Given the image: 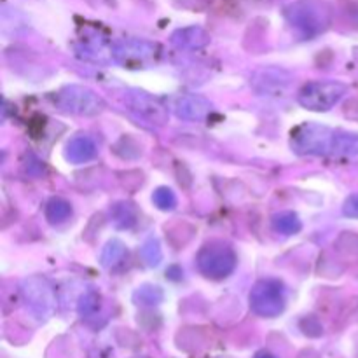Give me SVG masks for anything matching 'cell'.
I'll use <instances>...</instances> for the list:
<instances>
[{
  "instance_id": "obj_1",
  "label": "cell",
  "mask_w": 358,
  "mask_h": 358,
  "mask_svg": "<svg viewBox=\"0 0 358 358\" xmlns=\"http://www.w3.org/2000/svg\"><path fill=\"white\" fill-rule=\"evenodd\" d=\"M287 20L304 35L313 37L329 27L331 16H329L327 7L318 0H301L287 9Z\"/></svg>"
},
{
  "instance_id": "obj_2",
  "label": "cell",
  "mask_w": 358,
  "mask_h": 358,
  "mask_svg": "<svg viewBox=\"0 0 358 358\" xmlns=\"http://www.w3.org/2000/svg\"><path fill=\"white\" fill-rule=\"evenodd\" d=\"M236 262L238 259L233 248L220 241L205 245L196 257L199 271L212 280L227 278L236 268Z\"/></svg>"
},
{
  "instance_id": "obj_3",
  "label": "cell",
  "mask_w": 358,
  "mask_h": 358,
  "mask_svg": "<svg viewBox=\"0 0 358 358\" xmlns=\"http://www.w3.org/2000/svg\"><path fill=\"white\" fill-rule=\"evenodd\" d=\"M345 93L346 86L338 80H315L301 87L297 101L308 110L325 112L338 105Z\"/></svg>"
},
{
  "instance_id": "obj_4",
  "label": "cell",
  "mask_w": 358,
  "mask_h": 358,
  "mask_svg": "<svg viewBox=\"0 0 358 358\" xmlns=\"http://www.w3.org/2000/svg\"><path fill=\"white\" fill-rule=\"evenodd\" d=\"M56 105L66 114L96 115L103 110V100L86 86H69L56 96Z\"/></svg>"
},
{
  "instance_id": "obj_5",
  "label": "cell",
  "mask_w": 358,
  "mask_h": 358,
  "mask_svg": "<svg viewBox=\"0 0 358 358\" xmlns=\"http://www.w3.org/2000/svg\"><path fill=\"white\" fill-rule=\"evenodd\" d=\"M252 310L262 317H276L285 308V290L278 280L266 278L254 285L250 292Z\"/></svg>"
},
{
  "instance_id": "obj_6",
  "label": "cell",
  "mask_w": 358,
  "mask_h": 358,
  "mask_svg": "<svg viewBox=\"0 0 358 358\" xmlns=\"http://www.w3.org/2000/svg\"><path fill=\"white\" fill-rule=\"evenodd\" d=\"M332 129L318 124H304L292 133V147L297 154H322L331 152L332 140H334Z\"/></svg>"
},
{
  "instance_id": "obj_7",
  "label": "cell",
  "mask_w": 358,
  "mask_h": 358,
  "mask_svg": "<svg viewBox=\"0 0 358 358\" xmlns=\"http://www.w3.org/2000/svg\"><path fill=\"white\" fill-rule=\"evenodd\" d=\"M126 107L133 115L140 119V121L150 122L156 126H164L168 122V108L157 100L152 94L145 93L140 90H131L126 93L124 96Z\"/></svg>"
},
{
  "instance_id": "obj_8",
  "label": "cell",
  "mask_w": 358,
  "mask_h": 358,
  "mask_svg": "<svg viewBox=\"0 0 358 358\" xmlns=\"http://www.w3.org/2000/svg\"><path fill=\"white\" fill-rule=\"evenodd\" d=\"M156 55L157 45L154 42L138 41V38L119 42L112 49V56L115 62L129 66V69H136V65H145V63L152 62Z\"/></svg>"
},
{
  "instance_id": "obj_9",
  "label": "cell",
  "mask_w": 358,
  "mask_h": 358,
  "mask_svg": "<svg viewBox=\"0 0 358 358\" xmlns=\"http://www.w3.org/2000/svg\"><path fill=\"white\" fill-rule=\"evenodd\" d=\"M23 297L37 315L51 313L55 308V292L51 283L42 276H30L23 282Z\"/></svg>"
},
{
  "instance_id": "obj_10",
  "label": "cell",
  "mask_w": 358,
  "mask_h": 358,
  "mask_svg": "<svg viewBox=\"0 0 358 358\" xmlns=\"http://www.w3.org/2000/svg\"><path fill=\"white\" fill-rule=\"evenodd\" d=\"M290 77L289 72L278 69H261L252 77V86L262 96H282L289 87Z\"/></svg>"
},
{
  "instance_id": "obj_11",
  "label": "cell",
  "mask_w": 358,
  "mask_h": 358,
  "mask_svg": "<svg viewBox=\"0 0 358 358\" xmlns=\"http://www.w3.org/2000/svg\"><path fill=\"white\" fill-rule=\"evenodd\" d=\"M175 112L185 121H203L212 112V103L201 94H185L175 101Z\"/></svg>"
},
{
  "instance_id": "obj_12",
  "label": "cell",
  "mask_w": 358,
  "mask_h": 358,
  "mask_svg": "<svg viewBox=\"0 0 358 358\" xmlns=\"http://www.w3.org/2000/svg\"><path fill=\"white\" fill-rule=\"evenodd\" d=\"M96 156V143L91 136L77 135L66 143L65 157L73 164H83Z\"/></svg>"
},
{
  "instance_id": "obj_13",
  "label": "cell",
  "mask_w": 358,
  "mask_h": 358,
  "mask_svg": "<svg viewBox=\"0 0 358 358\" xmlns=\"http://www.w3.org/2000/svg\"><path fill=\"white\" fill-rule=\"evenodd\" d=\"M171 42H173L175 48L178 49L194 51V49L205 48V45L208 44L210 35L199 27H187L175 31V34L171 35Z\"/></svg>"
},
{
  "instance_id": "obj_14",
  "label": "cell",
  "mask_w": 358,
  "mask_h": 358,
  "mask_svg": "<svg viewBox=\"0 0 358 358\" xmlns=\"http://www.w3.org/2000/svg\"><path fill=\"white\" fill-rule=\"evenodd\" d=\"M110 219L117 229H129L138 220V212H136L135 205L128 201L115 203L110 208Z\"/></svg>"
},
{
  "instance_id": "obj_15",
  "label": "cell",
  "mask_w": 358,
  "mask_h": 358,
  "mask_svg": "<svg viewBox=\"0 0 358 358\" xmlns=\"http://www.w3.org/2000/svg\"><path fill=\"white\" fill-rule=\"evenodd\" d=\"M332 154L336 156H358V135L357 133L336 131L332 140Z\"/></svg>"
},
{
  "instance_id": "obj_16",
  "label": "cell",
  "mask_w": 358,
  "mask_h": 358,
  "mask_svg": "<svg viewBox=\"0 0 358 358\" xmlns=\"http://www.w3.org/2000/svg\"><path fill=\"white\" fill-rule=\"evenodd\" d=\"M44 213L51 224H63L72 215V205L63 198H51L45 205Z\"/></svg>"
},
{
  "instance_id": "obj_17",
  "label": "cell",
  "mask_w": 358,
  "mask_h": 358,
  "mask_svg": "<svg viewBox=\"0 0 358 358\" xmlns=\"http://www.w3.org/2000/svg\"><path fill=\"white\" fill-rule=\"evenodd\" d=\"M126 254H128V250H126V245L122 243V241L110 240L107 245H105L103 250H101V255H100L101 266L107 269L115 268V266L121 264V262L124 261Z\"/></svg>"
},
{
  "instance_id": "obj_18",
  "label": "cell",
  "mask_w": 358,
  "mask_h": 358,
  "mask_svg": "<svg viewBox=\"0 0 358 358\" xmlns=\"http://www.w3.org/2000/svg\"><path fill=\"white\" fill-rule=\"evenodd\" d=\"M301 227H303V222L294 212H280L273 217V229L280 234L292 236V234L299 233Z\"/></svg>"
},
{
  "instance_id": "obj_19",
  "label": "cell",
  "mask_w": 358,
  "mask_h": 358,
  "mask_svg": "<svg viewBox=\"0 0 358 358\" xmlns=\"http://www.w3.org/2000/svg\"><path fill=\"white\" fill-rule=\"evenodd\" d=\"M140 255H142L143 262H145L147 266H150V268L159 266L161 261H163V250H161L159 241L154 240V238H149V240L142 245V248H140Z\"/></svg>"
},
{
  "instance_id": "obj_20",
  "label": "cell",
  "mask_w": 358,
  "mask_h": 358,
  "mask_svg": "<svg viewBox=\"0 0 358 358\" xmlns=\"http://www.w3.org/2000/svg\"><path fill=\"white\" fill-rule=\"evenodd\" d=\"M163 299V292L156 285H142L135 292V301L140 306H154Z\"/></svg>"
},
{
  "instance_id": "obj_21",
  "label": "cell",
  "mask_w": 358,
  "mask_h": 358,
  "mask_svg": "<svg viewBox=\"0 0 358 358\" xmlns=\"http://www.w3.org/2000/svg\"><path fill=\"white\" fill-rule=\"evenodd\" d=\"M152 203L163 212H170L177 206V196L170 187H157L152 194Z\"/></svg>"
},
{
  "instance_id": "obj_22",
  "label": "cell",
  "mask_w": 358,
  "mask_h": 358,
  "mask_svg": "<svg viewBox=\"0 0 358 358\" xmlns=\"http://www.w3.org/2000/svg\"><path fill=\"white\" fill-rule=\"evenodd\" d=\"M336 248L346 255H358V234L343 233L336 240Z\"/></svg>"
},
{
  "instance_id": "obj_23",
  "label": "cell",
  "mask_w": 358,
  "mask_h": 358,
  "mask_svg": "<svg viewBox=\"0 0 358 358\" xmlns=\"http://www.w3.org/2000/svg\"><path fill=\"white\" fill-rule=\"evenodd\" d=\"M80 313L83 315H91L94 311L100 310V296L94 292L86 294V296L80 299Z\"/></svg>"
},
{
  "instance_id": "obj_24",
  "label": "cell",
  "mask_w": 358,
  "mask_h": 358,
  "mask_svg": "<svg viewBox=\"0 0 358 358\" xmlns=\"http://www.w3.org/2000/svg\"><path fill=\"white\" fill-rule=\"evenodd\" d=\"M343 213L352 219H358V192L346 198L345 205H343Z\"/></svg>"
}]
</instances>
